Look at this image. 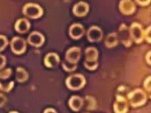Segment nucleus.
<instances>
[{
    "label": "nucleus",
    "instance_id": "obj_33",
    "mask_svg": "<svg viewBox=\"0 0 151 113\" xmlns=\"http://www.w3.org/2000/svg\"><path fill=\"white\" fill-rule=\"evenodd\" d=\"M148 96H149V97L151 99V92L149 93V94H148Z\"/></svg>",
    "mask_w": 151,
    "mask_h": 113
},
{
    "label": "nucleus",
    "instance_id": "obj_22",
    "mask_svg": "<svg viewBox=\"0 0 151 113\" xmlns=\"http://www.w3.org/2000/svg\"><path fill=\"white\" fill-rule=\"evenodd\" d=\"M143 87L147 94L151 92V75L148 77L143 82Z\"/></svg>",
    "mask_w": 151,
    "mask_h": 113
},
{
    "label": "nucleus",
    "instance_id": "obj_4",
    "mask_svg": "<svg viewBox=\"0 0 151 113\" xmlns=\"http://www.w3.org/2000/svg\"><path fill=\"white\" fill-rule=\"evenodd\" d=\"M129 32L131 39L136 43L139 44L144 39V30L139 23L133 22L129 28Z\"/></svg>",
    "mask_w": 151,
    "mask_h": 113
},
{
    "label": "nucleus",
    "instance_id": "obj_15",
    "mask_svg": "<svg viewBox=\"0 0 151 113\" xmlns=\"http://www.w3.org/2000/svg\"><path fill=\"white\" fill-rule=\"evenodd\" d=\"M83 104L84 101L83 98L77 95H73L71 97L68 101V105L74 111H78L80 110Z\"/></svg>",
    "mask_w": 151,
    "mask_h": 113
},
{
    "label": "nucleus",
    "instance_id": "obj_32",
    "mask_svg": "<svg viewBox=\"0 0 151 113\" xmlns=\"http://www.w3.org/2000/svg\"><path fill=\"white\" fill-rule=\"evenodd\" d=\"M9 113H19V112H18L17 111H11Z\"/></svg>",
    "mask_w": 151,
    "mask_h": 113
},
{
    "label": "nucleus",
    "instance_id": "obj_23",
    "mask_svg": "<svg viewBox=\"0 0 151 113\" xmlns=\"http://www.w3.org/2000/svg\"><path fill=\"white\" fill-rule=\"evenodd\" d=\"M84 67L91 71L93 70H95L97 67H98V62L97 61L96 62H87V61H84Z\"/></svg>",
    "mask_w": 151,
    "mask_h": 113
},
{
    "label": "nucleus",
    "instance_id": "obj_30",
    "mask_svg": "<svg viewBox=\"0 0 151 113\" xmlns=\"http://www.w3.org/2000/svg\"><path fill=\"white\" fill-rule=\"evenodd\" d=\"M146 60L148 64L151 65V51H149L146 55Z\"/></svg>",
    "mask_w": 151,
    "mask_h": 113
},
{
    "label": "nucleus",
    "instance_id": "obj_7",
    "mask_svg": "<svg viewBox=\"0 0 151 113\" xmlns=\"http://www.w3.org/2000/svg\"><path fill=\"white\" fill-rule=\"evenodd\" d=\"M113 109L115 113H127L129 109L127 100L122 95H117L113 104Z\"/></svg>",
    "mask_w": 151,
    "mask_h": 113
},
{
    "label": "nucleus",
    "instance_id": "obj_24",
    "mask_svg": "<svg viewBox=\"0 0 151 113\" xmlns=\"http://www.w3.org/2000/svg\"><path fill=\"white\" fill-rule=\"evenodd\" d=\"M8 44V41L5 36L0 35V51H3Z\"/></svg>",
    "mask_w": 151,
    "mask_h": 113
},
{
    "label": "nucleus",
    "instance_id": "obj_20",
    "mask_svg": "<svg viewBox=\"0 0 151 113\" xmlns=\"http://www.w3.org/2000/svg\"><path fill=\"white\" fill-rule=\"evenodd\" d=\"M63 69L67 72H71L77 68V64L70 63L66 60L62 63Z\"/></svg>",
    "mask_w": 151,
    "mask_h": 113
},
{
    "label": "nucleus",
    "instance_id": "obj_28",
    "mask_svg": "<svg viewBox=\"0 0 151 113\" xmlns=\"http://www.w3.org/2000/svg\"><path fill=\"white\" fill-rule=\"evenodd\" d=\"M6 64V58L5 57L0 54V69L4 67V66Z\"/></svg>",
    "mask_w": 151,
    "mask_h": 113
},
{
    "label": "nucleus",
    "instance_id": "obj_3",
    "mask_svg": "<svg viewBox=\"0 0 151 113\" xmlns=\"http://www.w3.org/2000/svg\"><path fill=\"white\" fill-rule=\"evenodd\" d=\"M86 83V78L83 75L75 74L71 75L65 80V84L67 88L71 90H79L84 87Z\"/></svg>",
    "mask_w": 151,
    "mask_h": 113
},
{
    "label": "nucleus",
    "instance_id": "obj_2",
    "mask_svg": "<svg viewBox=\"0 0 151 113\" xmlns=\"http://www.w3.org/2000/svg\"><path fill=\"white\" fill-rule=\"evenodd\" d=\"M43 9L35 3H27L22 8V13L27 17L31 19H38L43 15Z\"/></svg>",
    "mask_w": 151,
    "mask_h": 113
},
{
    "label": "nucleus",
    "instance_id": "obj_16",
    "mask_svg": "<svg viewBox=\"0 0 151 113\" xmlns=\"http://www.w3.org/2000/svg\"><path fill=\"white\" fill-rule=\"evenodd\" d=\"M125 26H126L125 25L122 24L120 26L119 32H120V35H122V36L120 37L121 41L124 44V45L128 47V46H130L132 44V40H131L132 39H131L130 35L129 28L126 27V29H125V33H124Z\"/></svg>",
    "mask_w": 151,
    "mask_h": 113
},
{
    "label": "nucleus",
    "instance_id": "obj_25",
    "mask_svg": "<svg viewBox=\"0 0 151 113\" xmlns=\"http://www.w3.org/2000/svg\"><path fill=\"white\" fill-rule=\"evenodd\" d=\"M12 73V70L10 68H7L2 71H0V79H6L10 77Z\"/></svg>",
    "mask_w": 151,
    "mask_h": 113
},
{
    "label": "nucleus",
    "instance_id": "obj_5",
    "mask_svg": "<svg viewBox=\"0 0 151 113\" xmlns=\"http://www.w3.org/2000/svg\"><path fill=\"white\" fill-rule=\"evenodd\" d=\"M12 51L16 54H21L26 50L27 44L24 39L19 36L14 37L10 43Z\"/></svg>",
    "mask_w": 151,
    "mask_h": 113
},
{
    "label": "nucleus",
    "instance_id": "obj_14",
    "mask_svg": "<svg viewBox=\"0 0 151 113\" xmlns=\"http://www.w3.org/2000/svg\"><path fill=\"white\" fill-rule=\"evenodd\" d=\"M60 62L58 55L54 52H50L46 55L44 58V64L48 68H54L58 65Z\"/></svg>",
    "mask_w": 151,
    "mask_h": 113
},
{
    "label": "nucleus",
    "instance_id": "obj_8",
    "mask_svg": "<svg viewBox=\"0 0 151 113\" xmlns=\"http://www.w3.org/2000/svg\"><path fill=\"white\" fill-rule=\"evenodd\" d=\"M87 37L88 40L91 42H99L103 38V31L97 26H91L87 31Z\"/></svg>",
    "mask_w": 151,
    "mask_h": 113
},
{
    "label": "nucleus",
    "instance_id": "obj_12",
    "mask_svg": "<svg viewBox=\"0 0 151 113\" xmlns=\"http://www.w3.org/2000/svg\"><path fill=\"white\" fill-rule=\"evenodd\" d=\"M27 41L31 45L35 47H40L44 44L45 38L40 32L34 31L29 35Z\"/></svg>",
    "mask_w": 151,
    "mask_h": 113
},
{
    "label": "nucleus",
    "instance_id": "obj_6",
    "mask_svg": "<svg viewBox=\"0 0 151 113\" xmlns=\"http://www.w3.org/2000/svg\"><path fill=\"white\" fill-rule=\"evenodd\" d=\"M120 12L125 15H132L136 9V6L133 0H120L119 4Z\"/></svg>",
    "mask_w": 151,
    "mask_h": 113
},
{
    "label": "nucleus",
    "instance_id": "obj_31",
    "mask_svg": "<svg viewBox=\"0 0 151 113\" xmlns=\"http://www.w3.org/2000/svg\"><path fill=\"white\" fill-rule=\"evenodd\" d=\"M44 113H57V112L54 108H48L44 110Z\"/></svg>",
    "mask_w": 151,
    "mask_h": 113
},
{
    "label": "nucleus",
    "instance_id": "obj_11",
    "mask_svg": "<svg viewBox=\"0 0 151 113\" xmlns=\"http://www.w3.org/2000/svg\"><path fill=\"white\" fill-rule=\"evenodd\" d=\"M84 28L80 23L73 24L69 28V35L71 38L74 39H78L81 38L84 34Z\"/></svg>",
    "mask_w": 151,
    "mask_h": 113
},
{
    "label": "nucleus",
    "instance_id": "obj_9",
    "mask_svg": "<svg viewBox=\"0 0 151 113\" xmlns=\"http://www.w3.org/2000/svg\"><path fill=\"white\" fill-rule=\"evenodd\" d=\"M89 5L84 1H80L74 5L73 7V13L77 17L86 16L89 12Z\"/></svg>",
    "mask_w": 151,
    "mask_h": 113
},
{
    "label": "nucleus",
    "instance_id": "obj_21",
    "mask_svg": "<svg viewBox=\"0 0 151 113\" xmlns=\"http://www.w3.org/2000/svg\"><path fill=\"white\" fill-rule=\"evenodd\" d=\"M14 81H10L6 84L0 82V90L4 92H9L14 87Z\"/></svg>",
    "mask_w": 151,
    "mask_h": 113
},
{
    "label": "nucleus",
    "instance_id": "obj_1",
    "mask_svg": "<svg viewBox=\"0 0 151 113\" xmlns=\"http://www.w3.org/2000/svg\"><path fill=\"white\" fill-rule=\"evenodd\" d=\"M127 99L132 107H140L146 102L147 94L143 89L137 88L128 94Z\"/></svg>",
    "mask_w": 151,
    "mask_h": 113
},
{
    "label": "nucleus",
    "instance_id": "obj_29",
    "mask_svg": "<svg viewBox=\"0 0 151 113\" xmlns=\"http://www.w3.org/2000/svg\"><path fill=\"white\" fill-rule=\"evenodd\" d=\"M6 101V97L2 93H0V107H2Z\"/></svg>",
    "mask_w": 151,
    "mask_h": 113
},
{
    "label": "nucleus",
    "instance_id": "obj_19",
    "mask_svg": "<svg viewBox=\"0 0 151 113\" xmlns=\"http://www.w3.org/2000/svg\"><path fill=\"white\" fill-rule=\"evenodd\" d=\"M28 78V72L22 68L18 67L17 69L16 79L18 82H22L26 81Z\"/></svg>",
    "mask_w": 151,
    "mask_h": 113
},
{
    "label": "nucleus",
    "instance_id": "obj_26",
    "mask_svg": "<svg viewBox=\"0 0 151 113\" xmlns=\"http://www.w3.org/2000/svg\"><path fill=\"white\" fill-rule=\"evenodd\" d=\"M144 39L147 42L151 44V25L144 31Z\"/></svg>",
    "mask_w": 151,
    "mask_h": 113
},
{
    "label": "nucleus",
    "instance_id": "obj_10",
    "mask_svg": "<svg viewBox=\"0 0 151 113\" xmlns=\"http://www.w3.org/2000/svg\"><path fill=\"white\" fill-rule=\"evenodd\" d=\"M80 56L81 49L77 46H73L69 48L65 53V60L72 64H77Z\"/></svg>",
    "mask_w": 151,
    "mask_h": 113
},
{
    "label": "nucleus",
    "instance_id": "obj_17",
    "mask_svg": "<svg viewBox=\"0 0 151 113\" xmlns=\"http://www.w3.org/2000/svg\"><path fill=\"white\" fill-rule=\"evenodd\" d=\"M86 59L87 62H96L97 61L99 56V52L95 47L90 46L85 50Z\"/></svg>",
    "mask_w": 151,
    "mask_h": 113
},
{
    "label": "nucleus",
    "instance_id": "obj_13",
    "mask_svg": "<svg viewBox=\"0 0 151 113\" xmlns=\"http://www.w3.org/2000/svg\"><path fill=\"white\" fill-rule=\"evenodd\" d=\"M30 26V22L27 19L19 18L16 21L14 28L16 31H17L20 34H24L28 31Z\"/></svg>",
    "mask_w": 151,
    "mask_h": 113
},
{
    "label": "nucleus",
    "instance_id": "obj_27",
    "mask_svg": "<svg viewBox=\"0 0 151 113\" xmlns=\"http://www.w3.org/2000/svg\"><path fill=\"white\" fill-rule=\"evenodd\" d=\"M135 1L137 4L143 6H147L151 2V0H135Z\"/></svg>",
    "mask_w": 151,
    "mask_h": 113
},
{
    "label": "nucleus",
    "instance_id": "obj_18",
    "mask_svg": "<svg viewBox=\"0 0 151 113\" xmlns=\"http://www.w3.org/2000/svg\"><path fill=\"white\" fill-rule=\"evenodd\" d=\"M118 35L116 32L110 33L105 39V45L109 48L116 46L118 44Z\"/></svg>",
    "mask_w": 151,
    "mask_h": 113
}]
</instances>
